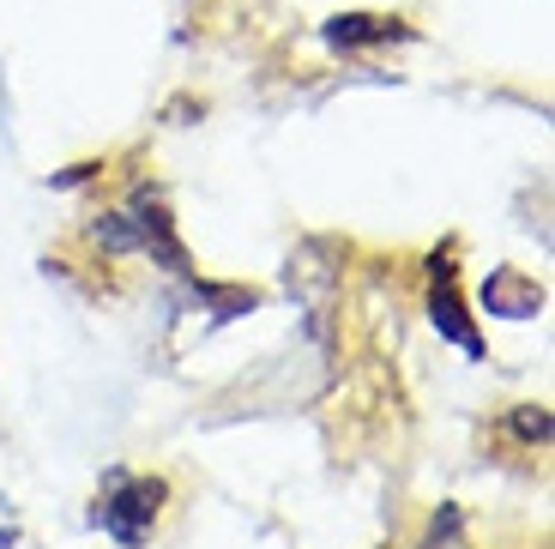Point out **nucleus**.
<instances>
[{
    "mask_svg": "<svg viewBox=\"0 0 555 549\" xmlns=\"http://www.w3.org/2000/svg\"><path fill=\"white\" fill-rule=\"evenodd\" d=\"M326 37L345 49V42H380V37H399V25H387V18H333L326 25Z\"/></svg>",
    "mask_w": 555,
    "mask_h": 549,
    "instance_id": "nucleus-3",
    "label": "nucleus"
},
{
    "mask_svg": "<svg viewBox=\"0 0 555 549\" xmlns=\"http://www.w3.org/2000/svg\"><path fill=\"white\" fill-rule=\"evenodd\" d=\"M435 327L447 332V339H459L465 350H477V332L465 327V315H459V296H453V272H447V260H435Z\"/></svg>",
    "mask_w": 555,
    "mask_h": 549,
    "instance_id": "nucleus-2",
    "label": "nucleus"
},
{
    "mask_svg": "<svg viewBox=\"0 0 555 549\" xmlns=\"http://www.w3.org/2000/svg\"><path fill=\"white\" fill-rule=\"evenodd\" d=\"M157 501H164V483L157 477H121V471H115L98 520L109 525L121 544H145V537H152V520H157Z\"/></svg>",
    "mask_w": 555,
    "mask_h": 549,
    "instance_id": "nucleus-1",
    "label": "nucleus"
}]
</instances>
